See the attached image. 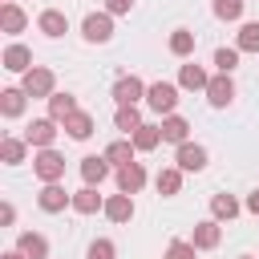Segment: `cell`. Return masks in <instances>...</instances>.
Returning a JSON list of instances; mask_svg holds the SVG:
<instances>
[{
	"mask_svg": "<svg viewBox=\"0 0 259 259\" xmlns=\"http://www.w3.org/2000/svg\"><path fill=\"white\" fill-rule=\"evenodd\" d=\"M109 158L105 154H85L81 158V178H85V186H101L105 178H109Z\"/></svg>",
	"mask_w": 259,
	"mask_h": 259,
	"instance_id": "13",
	"label": "cell"
},
{
	"mask_svg": "<svg viewBox=\"0 0 259 259\" xmlns=\"http://www.w3.org/2000/svg\"><path fill=\"white\" fill-rule=\"evenodd\" d=\"M81 36L89 45H109L113 40V12H89L81 20Z\"/></svg>",
	"mask_w": 259,
	"mask_h": 259,
	"instance_id": "4",
	"label": "cell"
},
{
	"mask_svg": "<svg viewBox=\"0 0 259 259\" xmlns=\"http://www.w3.org/2000/svg\"><path fill=\"white\" fill-rule=\"evenodd\" d=\"M20 85L28 97H53L57 93V73L49 65H32L28 73H20Z\"/></svg>",
	"mask_w": 259,
	"mask_h": 259,
	"instance_id": "1",
	"label": "cell"
},
{
	"mask_svg": "<svg viewBox=\"0 0 259 259\" xmlns=\"http://www.w3.org/2000/svg\"><path fill=\"white\" fill-rule=\"evenodd\" d=\"M146 81L142 77H134V73H125V77H117L113 81V89H109V97L117 101V105H138V101H146Z\"/></svg>",
	"mask_w": 259,
	"mask_h": 259,
	"instance_id": "6",
	"label": "cell"
},
{
	"mask_svg": "<svg viewBox=\"0 0 259 259\" xmlns=\"http://www.w3.org/2000/svg\"><path fill=\"white\" fill-rule=\"evenodd\" d=\"M166 49H170L174 57H182V61H186V57L194 53V32H190V28H174V32H170V40H166Z\"/></svg>",
	"mask_w": 259,
	"mask_h": 259,
	"instance_id": "30",
	"label": "cell"
},
{
	"mask_svg": "<svg viewBox=\"0 0 259 259\" xmlns=\"http://www.w3.org/2000/svg\"><path fill=\"white\" fill-rule=\"evenodd\" d=\"M28 28V12L16 4V0H8V4H0V32H8V36H16V32H24Z\"/></svg>",
	"mask_w": 259,
	"mask_h": 259,
	"instance_id": "14",
	"label": "cell"
},
{
	"mask_svg": "<svg viewBox=\"0 0 259 259\" xmlns=\"http://www.w3.org/2000/svg\"><path fill=\"white\" fill-rule=\"evenodd\" d=\"M113 125H117V130L130 138V134L142 125V109H138V105H117V113H113Z\"/></svg>",
	"mask_w": 259,
	"mask_h": 259,
	"instance_id": "31",
	"label": "cell"
},
{
	"mask_svg": "<svg viewBox=\"0 0 259 259\" xmlns=\"http://www.w3.org/2000/svg\"><path fill=\"white\" fill-rule=\"evenodd\" d=\"M32 174H36L40 182H61V178H65V154H57L53 146H49V150H36V154H32Z\"/></svg>",
	"mask_w": 259,
	"mask_h": 259,
	"instance_id": "3",
	"label": "cell"
},
{
	"mask_svg": "<svg viewBox=\"0 0 259 259\" xmlns=\"http://www.w3.org/2000/svg\"><path fill=\"white\" fill-rule=\"evenodd\" d=\"M206 81H210V73H206L202 65H194V61L178 69V85H182V89H190V93H198V89H206Z\"/></svg>",
	"mask_w": 259,
	"mask_h": 259,
	"instance_id": "26",
	"label": "cell"
},
{
	"mask_svg": "<svg viewBox=\"0 0 259 259\" xmlns=\"http://www.w3.org/2000/svg\"><path fill=\"white\" fill-rule=\"evenodd\" d=\"M134 146H138V154H150V150H158V142H162V125H154V121H142L134 134Z\"/></svg>",
	"mask_w": 259,
	"mask_h": 259,
	"instance_id": "25",
	"label": "cell"
},
{
	"mask_svg": "<svg viewBox=\"0 0 259 259\" xmlns=\"http://www.w3.org/2000/svg\"><path fill=\"white\" fill-rule=\"evenodd\" d=\"M214 69H219V73H235V69H239V49H235V45H231V49L219 45V49H214Z\"/></svg>",
	"mask_w": 259,
	"mask_h": 259,
	"instance_id": "32",
	"label": "cell"
},
{
	"mask_svg": "<svg viewBox=\"0 0 259 259\" xmlns=\"http://www.w3.org/2000/svg\"><path fill=\"white\" fill-rule=\"evenodd\" d=\"M101 154H105V158H109V166L117 170V166H130V162H134L138 146H134V138H113V142H109Z\"/></svg>",
	"mask_w": 259,
	"mask_h": 259,
	"instance_id": "21",
	"label": "cell"
},
{
	"mask_svg": "<svg viewBox=\"0 0 259 259\" xmlns=\"http://www.w3.org/2000/svg\"><path fill=\"white\" fill-rule=\"evenodd\" d=\"M0 259H28V255H24V251H16V247H12V251H4V255H0Z\"/></svg>",
	"mask_w": 259,
	"mask_h": 259,
	"instance_id": "39",
	"label": "cell"
},
{
	"mask_svg": "<svg viewBox=\"0 0 259 259\" xmlns=\"http://www.w3.org/2000/svg\"><path fill=\"white\" fill-rule=\"evenodd\" d=\"M198 255V247L190 243V239H174L170 247H166V259H194Z\"/></svg>",
	"mask_w": 259,
	"mask_h": 259,
	"instance_id": "35",
	"label": "cell"
},
{
	"mask_svg": "<svg viewBox=\"0 0 259 259\" xmlns=\"http://www.w3.org/2000/svg\"><path fill=\"white\" fill-rule=\"evenodd\" d=\"M101 214H105L109 223H117V227H121V223H130V219L138 214V206H134V194H125V190L109 194V198H105V210H101Z\"/></svg>",
	"mask_w": 259,
	"mask_h": 259,
	"instance_id": "10",
	"label": "cell"
},
{
	"mask_svg": "<svg viewBox=\"0 0 259 259\" xmlns=\"http://www.w3.org/2000/svg\"><path fill=\"white\" fill-rule=\"evenodd\" d=\"M235 49H239V53H259V20H243V24H239Z\"/></svg>",
	"mask_w": 259,
	"mask_h": 259,
	"instance_id": "29",
	"label": "cell"
},
{
	"mask_svg": "<svg viewBox=\"0 0 259 259\" xmlns=\"http://www.w3.org/2000/svg\"><path fill=\"white\" fill-rule=\"evenodd\" d=\"M162 142H170V146L190 142V121H186L182 113H166V117H162Z\"/></svg>",
	"mask_w": 259,
	"mask_h": 259,
	"instance_id": "19",
	"label": "cell"
},
{
	"mask_svg": "<svg viewBox=\"0 0 259 259\" xmlns=\"http://www.w3.org/2000/svg\"><path fill=\"white\" fill-rule=\"evenodd\" d=\"M28 158V142L24 138H0V162L4 166H20Z\"/></svg>",
	"mask_w": 259,
	"mask_h": 259,
	"instance_id": "27",
	"label": "cell"
},
{
	"mask_svg": "<svg viewBox=\"0 0 259 259\" xmlns=\"http://www.w3.org/2000/svg\"><path fill=\"white\" fill-rule=\"evenodd\" d=\"M206 162H210V154H206V146H198V142H182V146L174 150V166H182L186 174L206 170Z\"/></svg>",
	"mask_w": 259,
	"mask_h": 259,
	"instance_id": "8",
	"label": "cell"
},
{
	"mask_svg": "<svg viewBox=\"0 0 259 259\" xmlns=\"http://www.w3.org/2000/svg\"><path fill=\"white\" fill-rule=\"evenodd\" d=\"M0 223H4V227H12V223H16V206H12V202H4V206H0Z\"/></svg>",
	"mask_w": 259,
	"mask_h": 259,
	"instance_id": "37",
	"label": "cell"
},
{
	"mask_svg": "<svg viewBox=\"0 0 259 259\" xmlns=\"http://www.w3.org/2000/svg\"><path fill=\"white\" fill-rule=\"evenodd\" d=\"M24 105H28L24 85H8V89H0V113H4V117H20Z\"/></svg>",
	"mask_w": 259,
	"mask_h": 259,
	"instance_id": "20",
	"label": "cell"
},
{
	"mask_svg": "<svg viewBox=\"0 0 259 259\" xmlns=\"http://www.w3.org/2000/svg\"><path fill=\"white\" fill-rule=\"evenodd\" d=\"M182 166H162L158 174H154V190L162 194V198H174V194H182Z\"/></svg>",
	"mask_w": 259,
	"mask_h": 259,
	"instance_id": "18",
	"label": "cell"
},
{
	"mask_svg": "<svg viewBox=\"0 0 259 259\" xmlns=\"http://www.w3.org/2000/svg\"><path fill=\"white\" fill-rule=\"evenodd\" d=\"M36 32H45L49 40H57V36L69 32V16H65L61 8H45V12L36 16Z\"/></svg>",
	"mask_w": 259,
	"mask_h": 259,
	"instance_id": "15",
	"label": "cell"
},
{
	"mask_svg": "<svg viewBox=\"0 0 259 259\" xmlns=\"http://www.w3.org/2000/svg\"><path fill=\"white\" fill-rule=\"evenodd\" d=\"M45 101H49V117H57V121H65L69 113H77V109H81V105H77V93H69V89H65V93L57 89V93H53V97H45Z\"/></svg>",
	"mask_w": 259,
	"mask_h": 259,
	"instance_id": "24",
	"label": "cell"
},
{
	"mask_svg": "<svg viewBox=\"0 0 259 259\" xmlns=\"http://www.w3.org/2000/svg\"><path fill=\"white\" fill-rule=\"evenodd\" d=\"M113 178H117V190H125V194H138V190L146 186V166H142V162L117 166V170H113Z\"/></svg>",
	"mask_w": 259,
	"mask_h": 259,
	"instance_id": "17",
	"label": "cell"
},
{
	"mask_svg": "<svg viewBox=\"0 0 259 259\" xmlns=\"http://www.w3.org/2000/svg\"><path fill=\"white\" fill-rule=\"evenodd\" d=\"M16 251H24L28 259H49V239L40 231H20L16 235Z\"/></svg>",
	"mask_w": 259,
	"mask_h": 259,
	"instance_id": "22",
	"label": "cell"
},
{
	"mask_svg": "<svg viewBox=\"0 0 259 259\" xmlns=\"http://www.w3.org/2000/svg\"><path fill=\"white\" fill-rule=\"evenodd\" d=\"M4 4H8V0H4Z\"/></svg>",
	"mask_w": 259,
	"mask_h": 259,
	"instance_id": "41",
	"label": "cell"
},
{
	"mask_svg": "<svg viewBox=\"0 0 259 259\" xmlns=\"http://www.w3.org/2000/svg\"><path fill=\"white\" fill-rule=\"evenodd\" d=\"M178 89H182L178 81H154V85L146 89V105H150L154 113H162V117H166V113H174V109H178Z\"/></svg>",
	"mask_w": 259,
	"mask_h": 259,
	"instance_id": "2",
	"label": "cell"
},
{
	"mask_svg": "<svg viewBox=\"0 0 259 259\" xmlns=\"http://www.w3.org/2000/svg\"><path fill=\"white\" fill-rule=\"evenodd\" d=\"M57 125H61L57 117H32V121L24 125V142H28L32 150H49V146L57 142V134H61Z\"/></svg>",
	"mask_w": 259,
	"mask_h": 259,
	"instance_id": "5",
	"label": "cell"
},
{
	"mask_svg": "<svg viewBox=\"0 0 259 259\" xmlns=\"http://www.w3.org/2000/svg\"><path fill=\"white\" fill-rule=\"evenodd\" d=\"M239 210H243V202L235 194H214L210 198V219H219V223H231Z\"/></svg>",
	"mask_w": 259,
	"mask_h": 259,
	"instance_id": "28",
	"label": "cell"
},
{
	"mask_svg": "<svg viewBox=\"0 0 259 259\" xmlns=\"http://www.w3.org/2000/svg\"><path fill=\"white\" fill-rule=\"evenodd\" d=\"M65 134L73 138V142H89L93 138V130H97V121H93V113H85V109H77V113H69L65 121Z\"/></svg>",
	"mask_w": 259,
	"mask_h": 259,
	"instance_id": "16",
	"label": "cell"
},
{
	"mask_svg": "<svg viewBox=\"0 0 259 259\" xmlns=\"http://www.w3.org/2000/svg\"><path fill=\"white\" fill-rule=\"evenodd\" d=\"M73 210L77 214H97V210H105V198L97 194V186H81V190H73Z\"/></svg>",
	"mask_w": 259,
	"mask_h": 259,
	"instance_id": "23",
	"label": "cell"
},
{
	"mask_svg": "<svg viewBox=\"0 0 259 259\" xmlns=\"http://www.w3.org/2000/svg\"><path fill=\"white\" fill-rule=\"evenodd\" d=\"M243 206H247V210H251V214H255V219H259V190H251V194H247V202H243Z\"/></svg>",
	"mask_w": 259,
	"mask_h": 259,
	"instance_id": "38",
	"label": "cell"
},
{
	"mask_svg": "<svg viewBox=\"0 0 259 259\" xmlns=\"http://www.w3.org/2000/svg\"><path fill=\"white\" fill-rule=\"evenodd\" d=\"M247 0H214V16L219 20H243Z\"/></svg>",
	"mask_w": 259,
	"mask_h": 259,
	"instance_id": "33",
	"label": "cell"
},
{
	"mask_svg": "<svg viewBox=\"0 0 259 259\" xmlns=\"http://www.w3.org/2000/svg\"><path fill=\"white\" fill-rule=\"evenodd\" d=\"M239 259H255V255H239Z\"/></svg>",
	"mask_w": 259,
	"mask_h": 259,
	"instance_id": "40",
	"label": "cell"
},
{
	"mask_svg": "<svg viewBox=\"0 0 259 259\" xmlns=\"http://www.w3.org/2000/svg\"><path fill=\"white\" fill-rule=\"evenodd\" d=\"M206 101L214 105V109H227L231 101H235V81H231V73H210V81H206Z\"/></svg>",
	"mask_w": 259,
	"mask_h": 259,
	"instance_id": "7",
	"label": "cell"
},
{
	"mask_svg": "<svg viewBox=\"0 0 259 259\" xmlns=\"http://www.w3.org/2000/svg\"><path fill=\"white\" fill-rule=\"evenodd\" d=\"M85 259H117V243L113 239H93L89 251H85Z\"/></svg>",
	"mask_w": 259,
	"mask_h": 259,
	"instance_id": "34",
	"label": "cell"
},
{
	"mask_svg": "<svg viewBox=\"0 0 259 259\" xmlns=\"http://www.w3.org/2000/svg\"><path fill=\"white\" fill-rule=\"evenodd\" d=\"M0 65H4L8 73H28V69H32V49H28V45H20V40H12V45H4Z\"/></svg>",
	"mask_w": 259,
	"mask_h": 259,
	"instance_id": "12",
	"label": "cell"
},
{
	"mask_svg": "<svg viewBox=\"0 0 259 259\" xmlns=\"http://www.w3.org/2000/svg\"><path fill=\"white\" fill-rule=\"evenodd\" d=\"M36 206H40L45 214H61L65 206H73V194H69L61 182H45L40 194H36Z\"/></svg>",
	"mask_w": 259,
	"mask_h": 259,
	"instance_id": "9",
	"label": "cell"
},
{
	"mask_svg": "<svg viewBox=\"0 0 259 259\" xmlns=\"http://www.w3.org/2000/svg\"><path fill=\"white\" fill-rule=\"evenodd\" d=\"M190 243H194L198 251H214V247L223 243V223H219V219H202V223H194Z\"/></svg>",
	"mask_w": 259,
	"mask_h": 259,
	"instance_id": "11",
	"label": "cell"
},
{
	"mask_svg": "<svg viewBox=\"0 0 259 259\" xmlns=\"http://www.w3.org/2000/svg\"><path fill=\"white\" fill-rule=\"evenodd\" d=\"M130 8H134V0H105V12H113V16H130Z\"/></svg>",
	"mask_w": 259,
	"mask_h": 259,
	"instance_id": "36",
	"label": "cell"
}]
</instances>
